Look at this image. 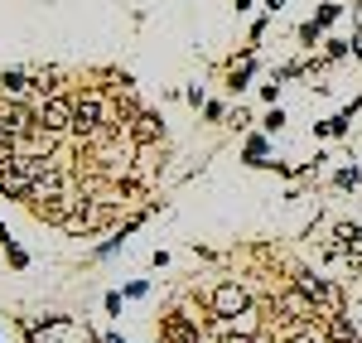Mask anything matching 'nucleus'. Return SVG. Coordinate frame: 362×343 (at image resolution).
Returning <instances> with one entry per match:
<instances>
[{"label":"nucleus","instance_id":"obj_10","mask_svg":"<svg viewBox=\"0 0 362 343\" xmlns=\"http://www.w3.org/2000/svg\"><path fill=\"white\" fill-rule=\"evenodd\" d=\"M319 324H324V334H329V343H362L358 324H353L348 315H338V310H334V315H324Z\"/></svg>","mask_w":362,"mask_h":343},{"label":"nucleus","instance_id":"obj_20","mask_svg":"<svg viewBox=\"0 0 362 343\" xmlns=\"http://www.w3.org/2000/svg\"><path fill=\"white\" fill-rule=\"evenodd\" d=\"M261 97H266V102L276 107V97H280V78H276V83H266V87H261Z\"/></svg>","mask_w":362,"mask_h":343},{"label":"nucleus","instance_id":"obj_6","mask_svg":"<svg viewBox=\"0 0 362 343\" xmlns=\"http://www.w3.org/2000/svg\"><path fill=\"white\" fill-rule=\"evenodd\" d=\"M0 97H5V102L39 97V78H34V73H25V68H10V73H0Z\"/></svg>","mask_w":362,"mask_h":343},{"label":"nucleus","instance_id":"obj_19","mask_svg":"<svg viewBox=\"0 0 362 343\" xmlns=\"http://www.w3.org/2000/svg\"><path fill=\"white\" fill-rule=\"evenodd\" d=\"M319 34H324V29L314 25V20H305V25H300V39H305V44H314V39H319Z\"/></svg>","mask_w":362,"mask_h":343},{"label":"nucleus","instance_id":"obj_8","mask_svg":"<svg viewBox=\"0 0 362 343\" xmlns=\"http://www.w3.org/2000/svg\"><path fill=\"white\" fill-rule=\"evenodd\" d=\"M295 286L305 290V295L314 300V305H319V310H324V305H334V310H338V290L329 286L324 276H314V271H300V276H295Z\"/></svg>","mask_w":362,"mask_h":343},{"label":"nucleus","instance_id":"obj_14","mask_svg":"<svg viewBox=\"0 0 362 343\" xmlns=\"http://www.w3.org/2000/svg\"><path fill=\"white\" fill-rule=\"evenodd\" d=\"M338 15H343V5H334V0H329V5H319V15H314V25L319 29H329L338 20Z\"/></svg>","mask_w":362,"mask_h":343},{"label":"nucleus","instance_id":"obj_18","mask_svg":"<svg viewBox=\"0 0 362 343\" xmlns=\"http://www.w3.org/2000/svg\"><path fill=\"white\" fill-rule=\"evenodd\" d=\"M203 116H208V121H223L227 107H223V102H203Z\"/></svg>","mask_w":362,"mask_h":343},{"label":"nucleus","instance_id":"obj_5","mask_svg":"<svg viewBox=\"0 0 362 343\" xmlns=\"http://www.w3.org/2000/svg\"><path fill=\"white\" fill-rule=\"evenodd\" d=\"M126 136H131V145H160L165 141V121H160V112H136Z\"/></svg>","mask_w":362,"mask_h":343},{"label":"nucleus","instance_id":"obj_7","mask_svg":"<svg viewBox=\"0 0 362 343\" xmlns=\"http://www.w3.org/2000/svg\"><path fill=\"white\" fill-rule=\"evenodd\" d=\"M15 155H34V160H54V131L49 126H34L29 136L15 141Z\"/></svg>","mask_w":362,"mask_h":343},{"label":"nucleus","instance_id":"obj_4","mask_svg":"<svg viewBox=\"0 0 362 343\" xmlns=\"http://www.w3.org/2000/svg\"><path fill=\"white\" fill-rule=\"evenodd\" d=\"M276 310H280V319H290V324H319V319H324V310H319V305H314V300H309L300 286L280 290Z\"/></svg>","mask_w":362,"mask_h":343},{"label":"nucleus","instance_id":"obj_1","mask_svg":"<svg viewBox=\"0 0 362 343\" xmlns=\"http://www.w3.org/2000/svg\"><path fill=\"white\" fill-rule=\"evenodd\" d=\"M107 131H116L112 126V97L97 92V87H83L78 92V116H73V136L78 141H97Z\"/></svg>","mask_w":362,"mask_h":343},{"label":"nucleus","instance_id":"obj_15","mask_svg":"<svg viewBox=\"0 0 362 343\" xmlns=\"http://www.w3.org/2000/svg\"><path fill=\"white\" fill-rule=\"evenodd\" d=\"M5 257H10L15 271H25V266H29V252H25V247H15V242H5Z\"/></svg>","mask_w":362,"mask_h":343},{"label":"nucleus","instance_id":"obj_17","mask_svg":"<svg viewBox=\"0 0 362 343\" xmlns=\"http://www.w3.org/2000/svg\"><path fill=\"white\" fill-rule=\"evenodd\" d=\"M261 155H266V141H261V136H251V141H247V165H256Z\"/></svg>","mask_w":362,"mask_h":343},{"label":"nucleus","instance_id":"obj_3","mask_svg":"<svg viewBox=\"0 0 362 343\" xmlns=\"http://www.w3.org/2000/svg\"><path fill=\"white\" fill-rule=\"evenodd\" d=\"M213 315H218V319L251 315V290L242 286V281H223V286L213 290Z\"/></svg>","mask_w":362,"mask_h":343},{"label":"nucleus","instance_id":"obj_2","mask_svg":"<svg viewBox=\"0 0 362 343\" xmlns=\"http://www.w3.org/2000/svg\"><path fill=\"white\" fill-rule=\"evenodd\" d=\"M34 116H39V126H49L54 136H63V131H73V116H78V97H68V92H49V97H34Z\"/></svg>","mask_w":362,"mask_h":343},{"label":"nucleus","instance_id":"obj_16","mask_svg":"<svg viewBox=\"0 0 362 343\" xmlns=\"http://www.w3.org/2000/svg\"><path fill=\"white\" fill-rule=\"evenodd\" d=\"M261 126H266V131H271V136H276V131H285V112H280V107H271V112H266V121H261Z\"/></svg>","mask_w":362,"mask_h":343},{"label":"nucleus","instance_id":"obj_12","mask_svg":"<svg viewBox=\"0 0 362 343\" xmlns=\"http://www.w3.org/2000/svg\"><path fill=\"white\" fill-rule=\"evenodd\" d=\"M358 97H353V102H348V107H343V112L334 116V121H319V126H314V136H343V131H348V126H353V116H358Z\"/></svg>","mask_w":362,"mask_h":343},{"label":"nucleus","instance_id":"obj_13","mask_svg":"<svg viewBox=\"0 0 362 343\" xmlns=\"http://www.w3.org/2000/svg\"><path fill=\"white\" fill-rule=\"evenodd\" d=\"M358 184H362V170H358V165H348V170L334 174V189H338V194H348V189H358Z\"/></svg>","mask_w":362,"mask_h":343},{"label":"nucleus","instance_id":"obj_21","mask_svg":"<svg viewBox=\"0 0 362 343\" xmlns=\"http://www.w3.org/2000/svg\"><path fill=\"white\" fill-rule=\"evenodd\" d=\"M280 5H285V0H266V10H271V15H276V10H280Z\"/></svg>","mask_w":362,"mask_h":343},{"label":"nucleus","instance_id":"obj_9","mask_svg":"<svg viewBox=\"0 0 362 343\" xmlns=\"http://www.w3.org/2000/svg\"><path fill=\"white\" fill-rule=\"evenodd\" d=\"M0 194H5V199L29 203V194H34V179H25L15 165H0Z\"/></svg>","mask_w":362,"mask_h":343},{"label":"nucleus","instance_id":"obj_11","mask_svg":"<svg viewBox=\"0 0 362 343\" xmlns=\"http://www.w3.org/2000/svg\"><path fill=\"white\" fill-rule=\"evenodd\" d=\"M160 339H165V343H198V329H194V319H189V315H165Z\"/></svg>","mask_w":362,"mask_h":343}]
</instances>
